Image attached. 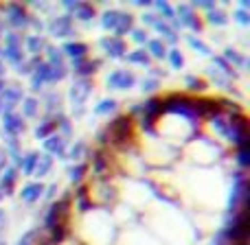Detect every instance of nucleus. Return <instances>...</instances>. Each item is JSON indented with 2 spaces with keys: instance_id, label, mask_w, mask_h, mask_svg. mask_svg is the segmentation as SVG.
Listing matches in <instances>:
<instances>
[{
  "instance_id": "c03bdc74",
  "label": "nucleus",
  "mask_w": 250,
  "mask_h": 245,
  "mask_svg": "<svg viewBox=\"0 0 250 245\" xmlns=\"http://www.w3.org/2000/svg\"><path fill=\"white\" fill-rule=\"evenodd\" d=\"M156 88H158V81H156V79H145V81H143V90L151 92V90H156Z\"/></svg>"
},
{
  "instance_id": "bb28decb",
  "label": "nucleus",
  "mask_w": 250,
  "mask_h": 245,
  "mask_svg": "<svg viewBox=\"0 0 250 245\" xmlns=\"http://www.w3.org/2000/svg\"><path fill=\"white\" fill-rule=\"evenodd\" d=\"M46 51H48V59H51L48 66H64V57H62V53L57 48H46Z\"/></svg>"
},
{
  "instance_id": "2f4dec72",
  "label": "nucleus",
  "mask_w": 250,
  "mask_h": 245,
  "mask_svg": "<svg viewBox=\"0 0 250 245\" xmlns=\"http://www.w3.org/2000/svg\"><path fill=\"white\" fill-rule=\"evenodd\" d=\"M127 59L132 61V64H143V66H147V55L143 51H136V53H132V55H127Z\"/></svg>"
},
{
  "instance_id": "473e14b6",
  "label": "nucleus",
  "mask_w": 250,
  "mask_h": 245,
  "mask_svg": "<svg viewBox=\"0 0 250 245\" xmlns=\"http://www.w3.org/2000/svg\"><path fill=\"white\" fill-rule=\"evenodd\" d=\"M83 173H86V167H83V164H77V167H73V169H70V173H68L70 182H79Z\"/></svg>"
},
{
  "instance_id": "f704fd0d",
  "label": "nucleus",
  "mask_w": 250,
  "mask_h": 245,
  "mask_svg": "<svg viewBox=\"0 0 250 245\" xmlns=\"http://www.w3.org/2000/svg\"><path fill=\"white\" fill-rule=\"evenodd\" d=\"M53 129H55V125H53V123H44V125H40V127L35 129V136H38V138H46Z\"/></svg>"
},
{
  "instance_id": "6e6d98bb",
  "label": "nucleus",
  "mask_w": 250,
  "mask_h": 245,
  "mask_svg": "<svg viewBox=\"0 0 250 245\" xmlns=\"http://www.w3.org/2000/svg\"><path fill=\"white\" fill-rule=\"evenodd\" d=\"M0 55H2V51H0Z\"/></svg>"
},
{
  "instance_id": "72a5a7b5",
  "label": "nucleus",
  "mask_w": 250,
  "mask_h": 245,
  "mask_svg": "<svg viewBox=\"0 0 250 245\" xmlns=\"http://www.w3.org/2000/svg\"><path fill=\"white\" fill-rule=\"evenodd\" d=\"M24 114H26V116H35V114H38V101H35V99H26L24 101Z\"/></svg>"
},
{
  "instance_id": "ea45409f",
  "label": "nucleus",
  "mask_w": 250,
  "mask_h": 245,
  "mask_svg": "<svg viewBox=\"0 0 250 245\" xmlns=\"http://www.w3.org/2000/svg\"><path fill=\"white\" fill-rule=\"evenodd\" d=\"M187 86H189V90H202L204 83L200 81V79H195V77H189L187 79Z\"/></svg>"
},
{
  "instance_id": "dca6fc26",
  "label": "nucleus",
  "mask_w": 250,
  "mask_h": 245,
  "mask_svg": "<svg viewBox=\"0 0 250 245\" xmlns=\"http://www.w3.org/2000/svg\"><path fill=\"white\" fill-rule=\"evenodd\" d=\"M145 108V118L143 121H154L158 114H163V101H158V99H151V101H147V105H143Z\"/></svg>"
},
{
  "instance_id": "7ed1b4c3",
  "label": "nucleus",
  "mask_w": 250,
  "mask_h": 245,
  "mask_svg": "<svg viewBox=\"0 0 250 245\" xmlns=\"http://www.w3.org/2000/svg\"><path fill=\"white\" fill-rule=\"evenodd\" d=\"M4 57L9 59V64L22 66V51H20V38L16 33H9L4 35Z\"/></svg>"
},
{
  "instance_id": "c756f323",
  "label": "nucleus",
  "mask_w": 250,
  "mask_h": 245,
  "mask_svg": "<svg viewBox=\"0 0 250 245\" xmlns=\"http://www.w3.org/2000/svg\"><path fill=\"white\" fill-rule=\"evenodd\" d=\"M64 226H62V224H57V226H53V228H51V241L53 243H60L62 241V239H64Z\"/></svg>"
},
{
  "instance_id": "49530a36",
  "label": "nucleus",
  "mask_w": 250,
  "mask_h": 245,
  "mask_svg": "<svg viewBox=\"0 0 250 245\" xmlns=\"http://www.w3.org/2000/svg\"><path fill=\"white\" fill-rule=\"evenodd\" d=\"M239 164L248 167V149H239Z\"/></svg>"
},
{
  "instance_id": "37998d69",
  "label": "nucleus",
  "mask_w": 250,
  "mask_h": 245,
  "mask_svg": "<svg viewBox=\"0 0 250 245\" xmlns=\"http://www.w3.org/2000/svg\"><path fill=\"white\" fill-rule=\"evenodd\" d=\"M132 38H134V42H138V44H145L147 42L145 31H132Z\"/></svg>"
},
{
  "instance_id": "cd10ccee",
  "label": "nucleus",
  "mask_w": 250,
  "mask_h": 245,
  "mask_svg": "<svg viewBox=\"0 0 250 245\" xmlns=\"http://www.w3.org/2000/svg\"><path fill=\"white\" fill-rule=\"evenodd\" d=\"M208 22H211V24H217V26H224L226 16L222 11H215V9H213V11H208Z\"/></svg>"
},
{
  "instance_id": "ddd939ff",
  "label": "nucleus",
  "mask_w": 250,
  "mask_h": 245,
  "mask_svg": "<svg viewBox=\"0 0 250 245\" xmlns=\"http://www.w3.org/2000/svg\"><path fill=\"white\" fill-rule=\"evenodd\" d=\"M64 51L68 53L70 57H73V61L86 59V55H88V46H86V44H82V42H70V44H66Z\"/></svg>"
},
{
  "instance_id": "a211bd4d",
  "label": "nucleus",
  "mask_w": 250,
  "mask_h": 245,
  "mask_svg": "<svg viewBox=\"0 0 250 245\" xmlns=\"http://www.w3.org/2000/svg\"><path fill=\"white\" fill-rule=\"evenodd\" d=\"M51 167H53V160H51V155H40L38 158V162H35V169H33V173L38 177H44L48 171H51Z\"/></svg>"
},
{
  "instance_id": "2eb2a0df",
  "label": "nucleus",
  "mask_w": 250,
  "mask_h": 245,
  "mask_svg": "<svg viewBox=\"0 0 250 245\" xmlns=\"http://www.w3.org/2000/svg\"><path fill=\"white\" fill-rule=\"evenodd\" d=\"M42 193H44L42 184H29V186H24V188H22V195H20V197L24 199V202L33 204V202H38V199L42 197Z\"/></svg>"
},
{
  "instance_id": "4468645a",
  "label": "nucleus",
  "mask_w": 250,
  "mask_h": 245,
  "mask_svg": "<svg viewBox=\"0 0 250 245\" xmlns=\"http://www.w3.org/2000/svg\"><path fill=\"white\" fill-rule=\"evenodd\" d=\"M44 149H46L48 153H55V155H64L66 153V145H64V140H62L60 136H48L46 142H44Z\"/></svg>"
},
{
  "instance_id": "6ab92c4d",
  "label": "nucleus",
  "mask_w": 250,
  "mask_h": 245,
  "mask_svg": "<svg viewBox=\"0 0 250 245\" xmlns=\"http://www.w3.org/2000/svg\"><path fill=\"white\" fill-rule=\"evenodd\" d=\"M13 184H16V169H4L2 182H0V188L4 190V195L11 193V190H13Z\"/></svg>"
},
{
  "instance_id": "423d86ee",
  "label": "nucleus",
  "mask_w": 250,
  "mask_h": 245,
  "mask_svg": "<svg viewBox=\"0 0 250 245\" xmlns=\"http://www.w3.org/2000/svg\"><path fill=\"white\" fill-rule=\"evenodd\" d=\"M51 33L55 35V38H66V35L73 33V24H70V18L64 16V18H55V20L51 22Z\"/></svg>"
},
{
  "instance_id": "5701e85b",
  "label": "nucleus",
  "mask_w": 250,
  "mask_h": 245,
  "mask_svg": "<svg viewBox=\"0 0 250 245\" xmlns=\"http://www.w3.org/2000/svg\"><path fill=\"white\" fill-rule=\"evenodd\" d=\"M119 13H121V11H105L101 24H104L105 29H112L114 31V26H117V20H119Z\"/></svg>"
},
{
  "instance_id": "0eeeda50",
  "label": "nucleus",
  "mask_w": 250,
  "mask_h": 245,
  "mask_svg": "<svg viewBox=\"0 0 250 245\" xmlns=\"http://www.w3.org/2000/svg\"><path fill=\"white\" fill-rule=\"evenodd\" d=\"M66 210H68V202H57V204H53L51 208H48V215H46V226L48 228H53V226H57L60 224V219L66 215Z\"/></svg>"
},
{
  "instance_id": "f3484780",
  "label": "nucleus",
  "mask_w": 250,
  "mask_h": 245,
  "mask_svg": "<svg viewBox=\"0 0 250 245\" xmlns=\"http://www.w3.org/2000/svg\"><path fill=\"white\" fill-rule=\"evenodd\" d=\"M73 68H75V73H77V75L88 77V75L95 73L97 64H95V61H88V59H77V61H73Z\"/></svg>"
},
{
  "instance_id": "aec40b11",
  "label": "nucleus",
  "mask_w": 250,
  "mask_h": 245,
  "mask_svg": "<svg viewBox=\"0 0 250 245\" xmlns=\"http://www.w3.org/2000/svg\"><path fill=\"white\" fill-rule=\"evenodd\" d=\"M132 29V16L129 13H119V20H117V26H114V33L117 35H123Z\"/></svg>"
},
{
  "instance_id": "79ce46f5",
  "label": "nucleus",
  "mask_w": 250,
  "mask_h": 245,
  "mask_svg": "<svg viewBox=\"0 0 250 245\" xmlns=\"http://www.w3.org/2000/svg\"><path fill=\"white\" fill-rule=\"evenodd\" d=\"M33 239H35V230H31V232H26L24 237H22L16 245H31V241H33Z\"/></svg>"
},
{
  "instance_id": "09e8293b",
  "label": "nucleus",
  "mask_w": 250,
  "mask_h": 245,
  "mask_svg": "<svg viewBox=\"0 0 250 245\" xmlns=\"http://www.w3.org/2000/svg\"><path fill=\"white\" fill-rule=\"evenodd\" d=\"M105 167V160H104V155L101 153H97V160H95V169L97 171H101V169Z\"/></svg>"
},
{
  "instance_id": "412c9836",
  "label": "nucleus",
  "mask_w": 250,
  "mask_h": 245,
  "mask_svg": "<svg viewBox=\"0 0 250 245\" xmlns=\"http://www.w3.org/2000/svg\"><path fill=\"white\" fill-rule=\"evenodd\" d=\"M38 158L40 155L35 153V151H31V153H26L24 158H22V162H20V167H22V171L29 175V173H33V169H35V162H38Z\"/></svg>"
},
{
  "instance_id": "c85d7f7f",
  "label": "nucleus",
  "mask_w": 250,
  "mask_h": 245,
  "mask_svg": "<svg viewBox=\"0 0 250 245\" xmlns=\"http://www.w3.org/2000/svg\"><path fill=\"white\" fill-rule=\"evenodd\" d=\"M26 46H29L31 53H40L44 46H46V44H44L42 38H29V39H26Z\"/></svg>"
},
{
  "instance_id": "864d4df0",
  "label": "nucleus",
  "mask_w": 250,
  "mask_h": 245,
  "mask_svg": "<svg viewBox=\"0 0 250 245\" xmlns=\"http://www.w3.org/2000/svg\"><path fill=\"white\" fill-rule=\"evenodd\" d=\"M2 197H4V190H2V188H0V199H2Z\"/></svg>"
},
{
  "instance_id": "c9c22d12",
  "label": "nucleus",
  "mask_w": 250,
  "mask_h": 245,
  "mask_svg": "<svg viewBox=\"0 0 250 245\" xmlns=\"http://www.w3.org/2000/svg\"><path fill=\"white\" fill-rule=\"evenodd\" d=\"M169 61H171L173 68H182V64H185V59H182V55L178 51H171L169 53Z\"/></svg>"
},
{
  "instance_id": "4be33fe9",
  "label": "nucleus",
  "mask_w": 250,
  "mask_h": 245,
  "mask_svg": "<svg viewBox=\"0 0 250 245\" xmlns=\"http://www.w3.org/2000/svg\"><path fill=\"white\" fill-rule=\"evenodd\" d=\"M75 16H77L79 20L88 22V20H92V16H95V9H92L90 4L79 2V4H77V9H75Z\"/></svg>"
},
{
  "instance_id": "b1692460",
  "label": "nucleus",
  "mask_w": 250,
  "mask_h": 245,
  "mask_svg": "<svg viewBox=\"0 0 250 245\" xmlns=\"http://www.w3.org/2000/svg\"><path fill=\"white\" fill-rule=\"evenodd\" d=\"M64 77H66L64 66H48V81H60Z\"/></svg>"
},
{
  "instance_id": "6e6552de",
  "label": "nucleus",
  "mask_w": 250,
  "mask_h": 245,
  "mask_svg": "<svg viewBox=\"0 0 250 245\" xmlns=\"http://www.w3.org/2000/svg\"><path fill=\"white\" fill-rule=\"evenodd\" d=\"M7 13H9V22H11L16 29H22V26L29 24V16L24 13V9H22L20 4H9Z\"/></svg>"
},
{
  "instance_id": "20e7f679",
  "label": "nucleus",
  "mask_w": 250,
  "mask_h": 245,
  "mask_svg": "<svg viewBox=\"0 0 250 245\" xmlns=\"http://www.w3.org/2000/svg\"><path fill=\"white\" fill-rule=\"evenodd\" d=\"M134 75L132 73H125V70H117V73H112L108 77V86L112 88V90H129V88L134 86Z\"/></svg>"
},
{
  "instance_id": "4c0bfd02",
  "label": "nucleus",
  "mask_w": 250,
  "mask_h": 245,
  "mask_svg": "<svg viewBox=\"0 0 250 245\" xmlns=\"http://www.w3.org/2000/svg\"><path fill=\"white\" fill-rule=\"evenodd\" d=\"M156 7H158V11L163 13L165 18H169V20H173V11H171V7H169L167 2H156Z\"/></svg>"
},
{
  "instance_id": "603ef678",
  "label": "nucleus",
  "mask_w": 250,
  "mask_h": 245,
  "mask_svg": "<svg viewBox=\"0 0 250 245\" xmlns=\"http://www.w3.org/2000/svg\"><path fill=\"white\" fill-rule=\"evenodd\" d=\"M248 7H250V2H248V0H242V11H246Z\"/></svg>"
},
{
  "instance_id": "7c9ffc66",
  "label": "nucleus",
  "mask_w": 250,
  "mask_h": 245,
  "mask_svg": "<svg viewBox=\"0 0 250 245\" xmlns=\"http://www.w3.org/2000/svg\"><path fill=\"white\" fill-rule=\"evenodd\" d=\"M154 26L160 31V33H165V35H167V39H169V42H176V39H178V38H176V33H173V31L169 29L167 24H163V22H154Z\"/></svg>"
},
{
  "instance_id": "58836bf2",
  "label": "nucleus",
  "mask_w": 250,
  "mask_h": 245,
  "mask_svg": "<svg viewBox=\"0 0 250 245\" xmlns=\"http://www.w3.org/2000/svg\"><path fill=\"white\" fill-rule=\"evenodd\" d=\"M189 44H191V46H193V48H198L200 53H204V55H208V46H207V44H202V42H200V39L189 38Z\"/></svg>"
},
{
  "instance_id": "a878e982",
  "label": "nucleus",
  "mask_w": 250,
  "mask_h": 245,
  "mask_svg": "<svg viewBox=\"0 0 250 245\" xmlns=\"http://www.w3.org/2000/svg\"><path fill=\"white\" fill-rule=\"evenodd\" d=\"M149 53L156 57V59H163V57H165V46H163V42H158V39L149 42Z\"/></svg>"
},
{
  "instance_id": "8fccbe9b",
  "label": "nucleus",
  "mask_w": 250,
  "mask_h": 245,
  "mask_svg": "<svg viewBox=\"0 0 250 245\" xmlns=\"http://www.w3.org/2000/svg\"><path fill=\"white\" fill-rule=\"evenodd\" d=\"M4 221H7L4 219V212L0 210V234H2V230H4Z\"/></svg>"
},
{
  "instance_id": "a18cd8bd",
  "label": "nucleus",
  "mask_w": 250,
  "mask_h": 245,
  "mask_svg": "<svg viewBox=\"0 0 250 245\" xmlns=\"http://www.w3.org/2000/svg\"><path fill=\"white\" fill-rule=\"evenodd\" d=\"M235 18H237L239 24H248V22H250V18H248L246 11H237V13H235Z\"/></svg>"
},
{
  "instance_id": "1a4fd4ad",
  "label": "nucleus",
  "mask_w": 250,
  "mask_h": 245,
  "mask_svg": "<svg viewBox=\"0 0 250 245\" xmlns=\"http://www.w3.org/2000/svg\"><path fill=\"white\" fill-rule=\"evenodd\" d=\"M101 46H104V51L108 53L110 57H123L125 55V44L121 38H105L104 42H101Z\"/></svg>"
},
{
  "instance_id": "393cba45",
  "label": "nucleus",
  "mask_w": 250,
  "mask_h": 245,
  "mask_svg": "<svg viewBox=\"0 0 250 245\" xmlns=\"http://www.w3.org/2000/svg\"><path fill=\"white\" fill-rule=\"evenodd\" d=\"M114 108H117V101L105 99V101H101V103L95 108V114H108V112H112Z\"/></svg>"
},
{
  "instance_id": "e433bc0d",
  "label": "nucleus",
  "mask_w": 250,
  "mask_h": 245,
  "mask_svg": "<svg viewBox=\"0 0 250 245\" xmlns=\"http://www.w3.org/2000/svg\"><path fill=\"white\" fill-rule=\"evenodd\" d=\"M226 61H233V64H246V61L242 59V57H239V53H235L233 48H229V51H226Z\"/></svg>"
},
{
  "instance_id": "f03ea898",
  "label": "nucleus",
  "mask_w": 250,
  "mask_h": 245,
  "mask_svg": "<svg viewBox=\"0 0 250 245\" xmlns=\"http://www.w3.org/2000/svg\"><path fill=\"white\" fill-rule=\"evenodd\" d=\"M129 125L132 123H129L127 116H119L117 121L105 129L104 136H110V140H114L117 145H121V142H125L127 140V136H129Z\"/></svg>"
},
{
  "instance_id": "39448f33",
  "label": "nucleus",
  "mask_w": 250,
  "mask_h": 245,
  "mask_svg": "<svg viewBox=\"0 0 250 245\" xmlns=\"http://www.w3.org/2000/svg\"><path fill=\"white\" fill-rule=\"evenodd\" d=\"M90 90H92L90 81H86V79H82V81H75L73 88H70V101H73V105L82 108L83 101H86L88 94H90Z\"/></svg>"
},
{
  "instance_id": "f257e3e1",
  "label": "nucleus",
  "mask_w": 250,
  "mask_h": 245,
  "mask_svg": "<svg viewBox=\"0 0 250 245\" xmlns=\"http://www.w3.org/2000/svg\"><path fill=\"white\" fill-rule=\"evenodd\" d=\"M239 204H242L244 208H246V204H248V184H246V180H244V175H235V186H233L230 202H229L230 212L237 210Z\"/></svg>"
},
{
  "instance_id": "f8f14e48",
  "label": "nucleus",
  "mask_w": 250,
  "mask_h": 245,
  "mask_svg": "<svg viewBox=\"0 0 250 245\" xmlns=\"http://www.w3.org/2000/svg\"><path fill=\"white\" fill-rule=\"evenodd\" d=\"M46 81H48V64H38L35 66V70H33L31 86H33V90H40Z\"/></svg>"
},
{
  "instance_id": "9b49d317",
  "label": "nucleus",
  "mask_w": 250,
  "mask_h": 245,
  "mask_svg": "<svg viewBox=\"0 0 250 245\" xmlns=\"http://www.w3.org/2000/svg\"><path fill=\"white\" fill-rule=\"evenodd\" d=\"M178 18H180V24L200 31V22H198V18L193 16V9H191L189 4H180V7H178Z\"/></svg>"
},
{
  "instance_id": "5fc2aeb1",
  "label": "nucleus",
  "mask_w": 250,
  "mask_h": 245,
  "mask_svg": "<svg viewBox=\"0 0 250 245\" xmlns=\"http://www.w3.org/2000/svg\"><path fill=\"white\" fill-rule=\"evenodd\" d=\"M4 73V68H2V64H0V75H2Z\"/></svg>"
},
{
  "instance_id": "de8ad7c7",
  "label": "nucleus",
  "mask_w": 250,
  "mask_h": 245,
  "mask_svg": "<svg viewBox=\"0 0 250 245\" xmlns=\"http://www.w3.org/2000/svg\"><path fill=\"white\" fill-rule=\"evenodd\" d=\"M7 169V151L4 149H0V173Z\"/></svg>"
},
{
  "instance_id": "a19ab883",
  "label": "nucleus",
  "mask_w": 250,
  "mask_h": 245,
  "mask_svg": "<svg viewBox=\"0 0 250 245\" xmlns=\"http://www.w3.org/2000/svg\"><path fill=\"white\" fill-rule=\"evenodd\" d=\"M83 149H86V147H83V142H77V145L73 147V151H70V158L79 160V158H82V153H83Z\"/></svg>"
},
{
  "instance_id": "9d476101",
  "label": "nucleus",
  "mask_w": 250,
  "mask_h": 245,
  "mask_svg": "<svg viewBox=\"0 0 250 245\" xmlns=\"http://www.w3.org/2000/svg\"><path fill=\"white\" fill-rule=\"evenodd\" d=\"M24 129V125H22V116H18V114H4V133H9V136H18V133Z\"/></svg>"
},
{
  "instance_id": "3c124183",
  "label": "nucleus",
  "mask_w": 250,
  "mask_h": 245,
  "mask_svg": "<svg viewBox=\"0 0 250 245\" xmlns=\"http://www.w3.org/2000/svg\"><path fill=\"white\" fill-rule=\"evenodd\" d=\"M55 190H57V188H55V186H48V190H46V193H48V195H46V197H53V193H55Z\"/></svg>"
}]
</instances>
